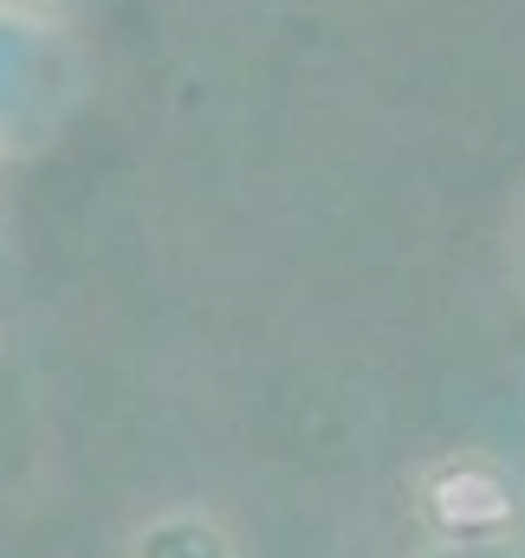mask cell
<instances>
[{
  "mask_svg": "<svg viewBox=\"0 0 525 558\" xmlns=\"http://www.w3.org/2000/svg\"><path fill=\"white\" fill-rule=\"evenodd\" d=\"M422 513L428 526H441L448 539H500L513 533L520 507H513V487L480 468V461H448L422 481Z\"/></svg>",
  "mask_w": 525,
  "mask_h": 558,
  "instance_id": "cell-1",
  "label": "cell"
}]
</instances>
